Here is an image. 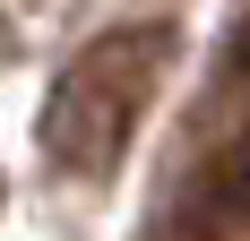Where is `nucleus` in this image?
I'll list each match as a JSON object with an SVG mask.
<instances>
[{
    "label": "nucleus",
    "mask_w": 250,
    "mask_h": 241,
    "mask_svg": "<svg viewBox=\"0 0 250 241\" xmlns=\"http://www.w3.org/2000/svg\"><path fill=\"white\" fill-rule=\"evenodd\" d=\"M164 60H173V26L164 18L104 26L61 60V78L43 95V155H52L61 181H112L121 172L138 120L155 112Z\"/></svg>",
    "instance_id": "f257e3e1"
},
{
    "label": "nucleus",
    "mask_w": 250,
    "mask_h": 241,
    "mask_svg": "<svg viewBox=\"0 0 250 241\" xmlns=\"http://www.w3.org/2000/svg\"><path fill=\"white\" fill-rule=\"evenodd\" d=\"M233 69L250 78V18H242V35H233Z\"/></svg>",
    "instance_id": "f03ea898"
}]
</instances>
